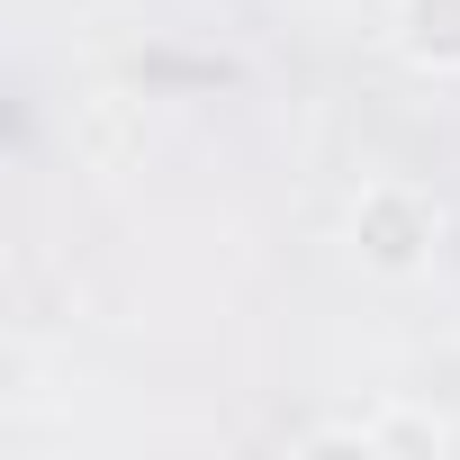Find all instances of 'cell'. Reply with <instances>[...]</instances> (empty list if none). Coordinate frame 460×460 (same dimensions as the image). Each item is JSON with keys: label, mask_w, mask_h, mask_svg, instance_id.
<instances>
[{"label": "cell", "mask_w": 460, "mask_h": 460, "mask_svg": "<svg viewBox=\"0 0 460 460\" xmlns=\"http://www.w3.org/2000/svg\"><path fill=\"white\" fill-rule=\"evenodd\" d=\"M397 55L433 82H460V0H397Z\"/></svg>", "instance_id": "3"}, {"label": "cell", "mask_w": 460, "mask_h": 460, "mask_svg": "<svg viewBox=\"0 0 460 460\" xmlns=\"http://www.w3.org/2000/svg\"><path fill=\"white\" fill-rule=\"evenodd\" d=\"M307 451H388V460H442L460 433L433 415V406H406V397H388V406H370V415H334V424H316V433H298Z\"/></svg>", "instance_id": "2"}, {"label": "cell", "mask_w": 460, "mask_h": 460, "mask_svg": "<svg viewBox=\"0 0 460 460\" xmlns=\"http://www.w3.org/2000/svg\"><path fill=\"white\" fill-rule=\"evenodd\" d=\"M442 235H451V217L424 181H370L352 199V262L370 280H424L442 262Z\"/></svg>", "instance_id": "1"}]
</instances>
